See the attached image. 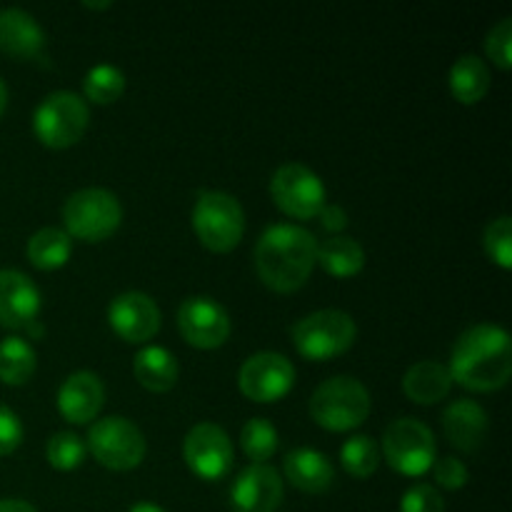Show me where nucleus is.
<instances>
[{"mask_svg": "<svg viewBox=\"0 0 512 512\" xmlns=\"http://www.w3.org/2000/svg\"><path fill=\"white\" fill-rule=\"evenodd\" d=\"M448 373L473 393H493L512 375V340L500 325L480 323L465 330L453 345Z\"/></svg>", "mask_w": 512, "mask_h": 512, "instance_id": "1", "label": "nucleus"}, {"mask_svg": "<svg viewBox=\"0 0 512 512\" xmlns=\"http://www.w3.org/2000/svg\"><path fill=\"white\" fill-rule=\"evenodd\" d=\"M318 240L310 230L293 223L265 228L255 245V270L275 293H293L308 283L315 268Z\"/></svg>", "mask_w": 512, "mask_h": 512, "instance_id": "2", "label": "nucleus"}, {"mask_svg": "<svg viewBox=\"0 0 512 512\" xmlns=\"http://www.w3.org/2000/svg\"><path fill=\"white\" fill-rule=\"evenodd\" d=\"M310 415L330 433H350L370 415V393L358 378L335 375L320 383L310 398Z\"/></svg>", "mask_w": 512, "mask_h": 512, "instance_id": "3", "label": "nucleus"}, {"mask_svg": "<svg viewBox=\"0 0 512 512\" xmlns=\"http://www.w3.org/2000/svg\"><path fill=\"white\" fill-rule=\"evenodd\" d=\"M290 335L303 358L325 363L353 348L358 340V325L345 310H318L298 320Z\"/></svg>", "mask_w": 512, "mask_h": 512, "instance_id": "4", "label": "nucleus"}, {"mask_svg": "<svg viewBox=\"0 0 512 512\" xmlns=\"http://www.w3.org/2000/svg\"><path fill=\"white\" fill-rule=\"evenodd\" d=\"M65 233L83 243H103L123 223L120 200L105 188H83L63 205Z\"/></svg>", "mask_w": 512, "mask_h": 512, "instance_id": "5", "label": "nucleus"}, {"mask_svg": "<svg viewBox=\"0 0 512 512\" xmlns=\"http://www.w3.org/2000/svg\"><path fill=\"white\" fill-rule=\"evenodd\" d=\"M193 230L200 243L213 253H230L238 248L245 233V213L238 198L223 190L198 193L193 208Z\"/></svg>", "mask_w": 512, "mask_h": 512, "instance_id": "6", "label": "nucleus"}, {"mask_svg": "<svg viewBox=\"0 0 512 512\" xmlns=\"http://www.w3.org/2000/svg\"><path fill=\"white\" fill-rule=\"evenodd\" d=\"M88 103L70 90L45 95L33 113V133L45 148L63 150L78 143L88 128Z\"/></svg>", "mask_w": 512, "mask_h": 512, "instance_id": "7", "label": "nucleus"}, {"mask_svg": "<svg viewBox=\"0 0 512 512\" xmlns=\"http://www.w3.org/2000/svg\"><path fill=\"white\" fill-rule=\"evenodd\" d=\"M88 450L103 468L125 473L143 463L145 435L133 420L123 415H108L95 420L93 428L88 430Z\"/></svg>", "mask_w": 512, "mask_h": 512, "instance_id": "8", "label": "nucleus"}, {"mask_svg": "<svg viewBox=\"0 0 512 512\" xmlns=\"http://www.w3.org/2000/svg\"><path fill=\"white\" fill-rule=\"evenodd\" d=\"M383 458L395 473L420 478L435 465L433 430L415 418H398L385 428Z\"/></svg>", "mask_w": 512, "mask_h": 512, "instance_id": "9", "label": "nucleus"}, {"mask_svg": "<svg viewBox=\"0 0 512 512\" xmlns=\"http://www.w3.org/2000/svg\"><path fill=\"white\" fill-rule=\"evenodd\" d=\"M270 195L285 215L310 220L325 205V185L315 170L303 163H285L270 178Z\"/></svg>", "mask_w": 512, "mask_h": 512, "instance_id": "10", "label": "nucleus"}, {"mask_svg": "<svg viewBox=\"0 0 512 512\" xmlns=\"http://www.w3.org/2000/svg\"><path fill=\"white\" fill-rule=\"evenodd\" d=\"M240 393L253 403H278L293 390L295 368L283 353H263L250 355L243 363L238 375Z\"/></svg>", "mask_w": 512, "mask_h": 512, "instance_id": "11", "label": "nucleus"}, {"mask_svg": "<svg viewBox=\"0 0 512 512\" xmlns=\"http://www.w3.org/2000/svg\"><path fill=\"white\" fill-rule=\"evenodd\" d=\"M183 458L190 473L213 483L233 468V443L220 425L200 423L185 435Z\"/></svg>", "mask_w": 512, "mask_h": 512, "instance_id": "12", "label": "nucleus"}, {"mask_svg": "<svg viewBox=\"0 0 512 512\" xmlns=\"http://www.w3.org/2000/svg\"><path fill=\"white\" fill-rule=\"evenodd\" d=\"M178 328L185 343L200 350H215L230 338V315L218 300L195 295L183 300L178 310Z\"/></svg>", "mask_w": 512, "mask_h": 512, "instance_id": "13", "label": "nucleus"}, {"mask_svg": "<svg viewBox=\"0 0 512 512\" xmlns=\"http://www.w3.org/2000/svg\"><path fill=\"white\" fill-rule=\"evenodd\" d=\"M108 323L125 343H148L160 330V308L150 295L128 290L110 303Z\"/></svg>", "mask_w": 512, "mask_h": 512, "instance_id": "14", "label": "nucleus"}, {"mask_svg": "<svg viewBox=\"0 0 512 512\" xmlns=\"http://www.w3.org/2000/svg\"><path fill=\"white\" fill-rule=\"evenodd\" d=\"M283 503V480L270 465H253L240 470L230 488V505L235 512H275Z\"/></svg>", "mask_w": 512, "mask_h": 512, "instance_id": "15", "label": "nucleus"}, {"mask_svg": "<svg viewBox=\"0 0 512 512\" xmlns=\"http://www.w3.org/2000/svg\"><path fill=\"white\" fill-rule=\"evenodd\" d=\"M40 313V290L20 270H0V325L25 330Z\"/></svg>", "mask_w": 512, "mask_h": 512, "instance_id": "16", "label": "nucleus"}, {"mask_svg": "<svg viewBox=\"0 0 512 512\" xmlns=\"http://www.w3.org/2000/svg\"><path fill=\"white\" fill-rule=\"evenodd\" d=\"M105 403L103 380L90 370L68 375L58 390V410L68 423L85 425L98 418Z\"/></svg>", "mask_w": 512, "mask_h": 512, "instance_id": "17", "label": "nucleus"}, {"mask_svg": "<svg viewBox=\"0 0 512 512\" xmlns=\"http://www.w3.org/2000/svg\"><path fill=\"white\" fill-rule=\"evenodd\" d=\"M45 33L38 20L20 8L0 10V53L18 60L40 58Z\"/></svg>", "mask_w": 512, "mask_h": 512, "instance_id": "18", "label": "nucleus"}, {"mask_svg": "<svg viewBox=\"0 0 512 512\" xmlns=\"http://www.w3.org/2000/svg\"><path fill=\"white\" fill-rule=\"evenodd\" d=\"M443 430L460 453H475L488 435V413L475 400L460 398L443 413Z\"/></svg>", "mask_w": 512, "mask_h": 512, "instance_id": "19", "label": "nucleus"}, {"mask_svg": "<svg viewBox=\"0 0 512 512\" xmlns=\"http://www.w3.org/2000/svg\"><path fill=\"white\" fill-rule=\"evenodd\" d=\"M285 478L298 490L310 495H323L333 488L335 468L328 455L313 448H295L283 460Z\"/></svg>", "mask_w": 512, "mask_h": 512, "instance_id": "20", "label": "nucleus"}, {"mask_svg": "<svg viewBox=\"0 0 512 512\" xmlns=\"http://www.w3.org/2000/svg\"><path fill=\"white\" fill-rule=\"evenodd\" d=\"M133 373L138 383L150 393H168L178 383V360L168 348L145 345L133 360Z\"/></svg>", "mask_w": 512, "mask_h": 512, "instance_id": "21", "label": "nucleus"}, {"mask_svg": "<svg viewBox=\"0 0 512 512\" xmlns=\"http://www.w3.org/2000/svg\"><path fill=\"white\" fill-rule=\"evenodd\" d=\"M453 388L448 368L435 360H420L413 368H408L403 378V390L413 403L435 405L445 398Z\"/></svg>", "mask_w": 512, "mask_h": 512, "instance_id": "22", "label": "nucleus"}, {"mask_svg": "<svg viewBox=\"0 0 512 512\" xmlns=\"http://www.w3.org/2000/svg\"><path fill=\"white\" fill-rule=\"evenodd\" d=\"M490 90V70L478 55H460L450 68V93L458 103L475 105Z\"/></svg>", "mask_w": 512, "mask_h": 512, "instance_id": "23", "label": "nucleus"}, {"mask_svg": "<svg viewBox=\"0 0 512 512\" xmlns=\"http://www.w3.org/2000/svg\"><path fill=\"white\" fill-rule=\"evenodd\" d=\"M315 263L323 265L325 273L333 275V278H353V275H358L363 270L365 250L358 240L333 235L325 243H318Z\"/></svg>", "mask_w": 512, "mask_h": 512, "instance_id": "24", "label": "nucleus"}, {"mask_svg": "<svg viewBox=\"0 0 512 512\" xmlns=\"http://www.w3.org/2000/svg\"><path fill=\"white\" fill-rule=\"evenodd\" d=\"M73 240L60 228H40L28 240V260L38 270H58L68 263Z\"/></svg>", "mask_w": 512, "mask_h": 512, "instance_id": "25", "label": "nucleus"}, {"mask_svg": "<svg viewBox=\"0 0 512 512\" xmlns=\"http://www.w3.org/2000/svg\"><path fill=\"white\" fill-rule=\"evenodd\" d=\"M35 368H38V360L28 340L15 338V335L0 340V383L25 385L33 378Z\"/></svg>", "mask_w": 512, "mask_h": 512, "instance_id": "26", "label": "nucleus"}, {"mask_svg": "<svg viewBox=\"0 0 512 512\" xmlns=\"http://www.w3.org/2000/svg\"><path fill=\"white\" fill-rule=\"evenodd\" d=\"M85 98L95 105H110L123 95L125 75L115 65L100 63L85 73L83 80Z\"/></svg>", "mask_w": 512, "mask_h": 512, "instance_id": "27", "label": "nucleus"}, {"mask_svg": "<svg viewBox=\"0 0 512 512\" xmlns=\"http://www.w3.org/2000/svg\"><path fill=\"white\" fill-rule=\"evenodd\" d=\"M340 463L353 478H370L380 465V448L368 435H353L340 448Z\"/></svg>", "mask_w": 512, "mask_h": 512, "instance_id": "28", "label": "nucleus"}, {"mask_svg": "<svg viewBox=\"0 0 512 512\" xmlns=\"http://www.w3.org/2000/svg\"><path fill=\"white\" fill-rule=\"evenodd\" d=\"M240 445H243L245 455L253 460V465H265L278 450V430L270 420L253 418L243 425L240 430Z\"/></svg>", "mask_w": 512, "mask_h": 512, "instance_id": "29", "label": "nucleus"}, {"mask_svg": "<svg viewBox=\"0 0 512 512\" xmlns=\"http://www.w3.org/2000/svg\"><path fill=\"white\" fill-rule=\"evenodd\" d=\"M85 453H88V448H85V443L75 433H55L48 440V445H45V458H48V463L55 470H63V473L80 468L85 460Z\"/></svg>", "mask_w": 512, "mask_h": 512, "instance_id": "30", "label": "nucleus"}, {"mask_svg": "<svg viewBox=\"0 0 512 512\" xmlns=\"http://www.w3.org/2000/svg\"><path fill=\"white\" fill-rule=\"evenodd\" d=\"M485 253L503 270L512 268V220L510 215H500L485 228Z\"/></svg>", "mask_w": 512, "mask_h": 512, "instance_id": "31", "label": "nucleus"}, {"mask_svg": "<svg viewBox=\"0 0 512 512\" xmlns=\"http://www.w3.org/2000/svg\"><path fill=\"white\" fill-rule=\"evenodd\" d=\"M485 53L500 70H510L512 65V20L503 18L485 38Z\"/></svg>", "mask_w": 512, "mask_h": 512, "instance_id": "32", "label": "nucleus"}, {"mask_svg": "<svg viewBox=\"0 0 512 512\" xmlns=\"http://www.w3.org/2000/svg\"><path fill=\"white\" fill-rule=\"evenodd\" d=\"M400 512H445L443 495L428 483L413 485L400 500Z\"/></svg>", "mask_w": 512, "mask_h": 512, "instance_id": "33", "label": "nucleus"}, {"mask_svg": "<svg viewBox=\"0 0 512 512\" xmlns=\"http://www.w3.org/2000/svg\"><path fill=\"white\" fill-rule=\"evenodd\" d=\"M20 443H23V423L8 405L0 403V458L15 453Z\"/></svg>", "mask_w": 512, "mask_h": 512, "instance_id": "34", "label": "nucleus"}, {"mask_svg": "<svg viewBox=\"0 0 512 512\" xmlns=\"http://www.w3.org/2000/svg\"><path fill=\"white\" fill-rule=\"evenodd\" d=\"M435 483L445 490H460L468 483V468L458 458H443L433 465Z\"/></svg>", "mask_w": 512, "mask_h": 512, "instance_id": "35", "label": "nucleus"}, {"mask_svg": "<svg viewBox=\"0 0 512 512\" xmlns=\"http://www.w3.org/2000/svg\"><path fill=\"white\" fill-rule=\"evenodd\" d=\"M318 218H320V225L333 235L343 233V230L348 228V213L335 203H325L323 208H320Z\"/></svg>", "mask_w": 512, "mask_h": 512, "instance_id": "36", "label": "nucleus"}, {"mask_svg": "<svg viewBox=\"0 0 512 512\" xmlns=\"http://www.w3.org/2000/svg\"><path fill=\"white\" fill-rule=\"evenodd\" d=\"M0 512H38L25 500H0Z\"/></svg>", "mask_w": 512, "mask_h": 512, "instance_id": "37", "label": "nucleus"}, {"mask_svg": "<svg viewBox=\"0 0 512 512\" xmlns=\"http://www.w3.org/2000/svg\"><path fill=\"white\" fill-rule=\"evenodd\" d=\"M25 333H28L33 340H38V338H43L45 330H43V325H40V320H33V323H30L28 328H25Z\"/></svg>", "mask_w": 512, "mask_h": 512, "instance_id": "38", "label": "nucleus"}, {"mask_svg": "<svg viewBox=\"0 0 512 512\" xmlns=\"http://www.w3.org/2000/svg\"><path fill=\"white\" fill-rule=\"evenodd\" d=\"M128 512H165V510L160 508V505H153V503H138V505H133Z\"/></svg>", "mask_w": 512, "mask_h": 512, "instance_id": "39", "label": "nucleus"}, {"mask_svg": "<svg viewBox=\"0 0 512 512\" xmlns=\"http://www.w3.org/2000/svg\"><path fill=\"white\" fill-rule=\"evenodd\" d=\"M5 105H8V88H5L3 78H0V118H3L5 113Z\"/></svg>", "mask_w": 512, "mask_h": 512, "instance_id": "40", "label": "nucleus"}, {"mask_svg": "<svg viewBox=\"0 0 512 512\" xmlns=\"http://www.w3.org/2000/svg\"><path fill=\"white\" fill-rule=\"evenodd\" d=\"M88 10H105L110 8V3H83Z\"/></svg>", "mask_w": 512, "mask_h": 512, "instance_id": "41", "label": "nucleus"}]
</instances>
